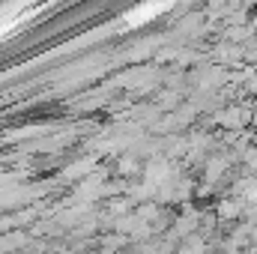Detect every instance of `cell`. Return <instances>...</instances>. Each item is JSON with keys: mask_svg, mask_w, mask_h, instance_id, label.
Returning <instances> with one entry per match:
<instances>
[{"mask_svg": "<svg viewBox=\"0 0 257 254\" xmlns=\"http://www.w3.org/2000/svg\"><path fill=\"white\" fill-rule=\"evenodd\" d=\"M168 3H171V0H156V3H144V6H138V9H132V12H128L126 21L132 24V27H138V24L150 21V18H153L156 12H162V9H165Z\"/></svg>", "mask_w": 257, "mask_h": 254, "instance_id": "1", "label": "cell"}]
</instances>
